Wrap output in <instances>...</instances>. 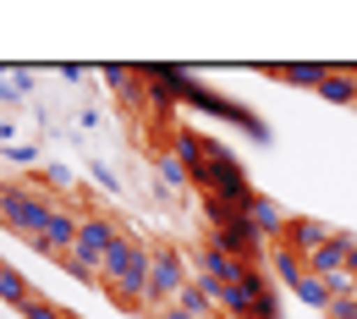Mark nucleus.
<instances>
[{
  "label": "nucleus",
  "mask_w": 357,
  "mask_h": 319,
  "mask_svg": "<svg viewBox=\"0 0 357 319\" xmlns=\"http://www.w3.org/2000/svg\"><path fill=\"white\" fill-rule=\"evenodd\" d=\"M0 193H6V182H0Z\"/></svg>",
  "instance_id": "a878e982"
},
{
  "label": "nucleus",
  "mask_w": 357,
  "mask_h": 319,
  "mask_svg": "<svg viewBox=\"0 0 357 319\" xmlns=\"http://www.w3.org/2000/svg\"><path fill=\"white\" fill-rule=\"evenodd\" d=\"M28 94H33V72H22V66L0 72V99H28Z\"/></svg>",
  "instance_id": "a211bd4d"
},
{
  "label": "nucleus",
  "mask_w": 357,
  "mask_h": 319,
  "mask_svg": "<svg viewBox=\"0 0 357 319\" xmlns=\"http://www.w3.org/2000/svg\"><path fill=\"white\" fill-rule=\"evenodd\" d=\"M192 182L204 187L209 198H225V204H236V209H248L259 193H253V182H248V171H242V160H231L225 149H215L198 171H192Z\"/></svg>",
  "instance_id": "7ed1b4c3"
},
{
  "label": "nucleus",
  "mask_w": 357,
  "mask_h": 319,
  "mask_svg": "<svg viewBox=\"0 0 357 319\" xmlns=\"http://www.w3.org/2000/svg\"><path fill=\"white\" fill-rule=\"evenodd\" d=\"M187 281H192L187 253H181V248H154V253H149V309H154V314L171 309L181 292H187Z\"/></svg>",
  "instance_id": "20e7f679"
},
{
  "label": "nucleus",
  "mask_w": 357,
  "mask_h": 319,
  "mask_svg": "<svg viewBox=\"0 0 357 319\" xmlns=\"http://www.w3.org/2000/svg\"><path fill=\"white\" fill-rule=\"evenodd\" d=\"M154 319H198V314H187V309H176V303H171V309H160Z\"/></svg>",
  "instance_id": "b1692460"
},
{
  "label": "nucleus",
  "mask_w": 357,
  "mask_h": 319,
  "mask_svg": "<svg viewBox=\"0 0 357 319\" xmlns=\"http://www.w3.org/2000/svg\"><path fill=\"white\" fill-rule=\"evenodd\" d=\"M209 242H215V248H225L236 265H259V259H264V237L253 231L248 209H242V215H231L225 226H215V237H209Z\"/></svg>",
  "instance_id": "39448f33"
},
{
  "label": "nucleus",
  "mask_w": 357,
  "mask_h": 319,
  "mask_svg": "<svg viewBox=\"0 0 357 319\" xmlns=\"http://www.w3.org/2000/svg\"><path fill=\"white\" fill-rule=\"evenodd\" d=\"M248 221H253V231H259L264 242H269V237H275V242H286V226H291V215H286L275 198H264V193L248 204Z\"/></svg>",
  "instance_id": "9d476101"
},
{
  "label": "nucleus",
  "mask_w": 357,
  "mask_h": 319,
  "mask_svg": "<svg viewBox=\"0 0 357 319\" xmlns=\"http://www.w3.org/2000/svg\"><path fill=\"white\" fill-rule=\"evenodd\" d=\"M291 292H297V297H303L308 309H324V314L335 309V292H330V281H324V275H303V281H297Z\"/></svg>",
  "instance_id": "f3484780"
},
{
  "label": "nucleus",
  "mask_w": 357,
  "mask_h": 319,
  "mask_svg": "<svg viewBox=\"0 0 357 319\" xmlns=\"http://www.w3.org/2000/svg\"><path fill=\"white\" fill-rule=\"evenodd\" d=\"M269 270L280 275V286H297V281L308 275V259H303L297 248H286V242H275V253H269Z\"/></svg>",
  "instance_id": "ddd939ff"
},
{
  "label": "nucleus",
  "mask_w": 357,
  "mask_h": 319,
  "mask_svg": "<svg viewBox=\"0 0 357 319\" xmlns=\"http://www.w3.org/2000/svg\"><path fill=\"white\" fill-rule=\"evenodd\" d=\"M116 237H121V226H116L110 215H83V226H77V248H72V259H66V275H77V281L99 286V265H105V253H110Z\"/></svg>",
  "instance_id": "f03ea898"
},
{
  "label": "nucleus",
  "mask_w": 357,
  "mask_h": 319,
  "mask_svg": "<svg viewBox=\"0 0 357 319\" xmlns=\"http://www.w3.org/2000/svg\"><path fill=\"white\" fill-rule=\"evenodd\" d=\"M330 237H335V231L324 226V221H308V215H291V226H286V248H297V253L308 259V253H319V248H324Z\"/></svg>",
  "instance_id": "9b49d317"
},
{
  "label": "nucleus",
  "mask_w": 357,
  "mask_h": 319,
  "mask_svg": "<svg viewBox=\"0 0 357 319\" xmlns=\"http://www.w3.org/2000/svg\"><path fill=\"white\" fill-rule=\"evenodd\" d=\"M39 187H72V171H66V165H39Z\"/></svg>",
  "instance_id": "4be33fe9"
},
{
  "label": "nucleus",
  "mask_w": 357,
  "mask_h": 319,
  "mask_svg": "<svg viewBox=\"0 0 357 319\" xmlns=\"http://www.w3.org/2000/svg\"><path fill=\"white\" fill-rule=\"evenodd\" d=\"M154 171H160V182L171 187V193H181V187L192 182V171H187V165H181L176 154H160V165H154Z\"/></svg>",
  "instance_id": "6ab92c4d"
},
{
  "label": "nucleus",
  "mask_w": 357,
  "mask_h": 319,
  "mask_svg": "<svg viewBox=\"0 0 357 319\" xmlns=\"http://www.w3.org/2000/svg\"><path fill=\"white\" fill-rule=\"evenodd\" d=\"M28 297H39V292L28 286V275L17 270V265H0V303H11V309H22Z\"/></svg>",
  "instance_id": "2eb2a0df"
},
{
  "label": "nucleus",
  "mask_w": 357,
  "mask_h": 319,
  "mask_svg": "<svg viewBox=\"0 0 357 319\" xmlns=\"http://www.w3.org/2000/svg\"><path fill=\"white\" fill-rule=\"evenodd\" d=\"M347 270H352V275H357V242H352V265H347Z\"/></svg>",
  "instance_id": "393cba45"
},
{
  "label": "nucleus",
  "mask_w": 357,
  "mask_h": 319,
  "mask_svg": "<svg viewBox=\"0 0 357 319\" xmlns=\"http://www.w3.org/2000/svg\"><path fill=\"white\" fill-rule=\"evenodd\" d=\"M93 182L105 187V193H121V177H116V171H110L105 160H93Z\"/></svg>",
  "instance_id": "5701e85b"
},
{
  "label": "nucleus",
  "mask_w": 357,
  "mask_h": 319,
  "mask_svg": "<svg viewBox=\"0 0 357 319\" xmlns=\"http://www.w3.org/2000/svg\"><path fill=\"white\" fill-rule=\"evenodd\" d=\"M324 72H330V66H319V61H280V66H275V77H280V83H297V89H319Z\"/></svg>",
  "instance_id": "4468645a"
},
{
  "label": "nucleus",
  "mask_w": 357,
  "mask_h": 319,
  "mask_svg": "<svg viewBox=\"0 0 357 319\" xmlns=\"http://www.w3.org/2000/svg\"><path fill=\"white\" fill-rule=\"evenodd\" d=\"M192 270H198V281L204 286H231L236 275H242V265L225 253V248H215V242H204L198 253H192Z\"/></svg>",
  "instance_id": "6e6552de"
},
{
  "label": "nucleus",
  "mask_w": 357,
  "mask_h": 319,
  "mask_svg": "<svg viewBox=\"0 0 357 319\" xmlns=\"http://www.w3.org/2000/svg\"><path fill=\"white\" fill-rule=\"evenodd\" d=\"M50 215H55V198L39 182H6V193H0V226L6 231H17V237L33 242Z\"/></svg>",
  "instance_id": "f257e3e1"
},
{
  "label": "nucleus",
  "mask_w": 357,
  "mask_h": 319,
  "mask_svg": "<svg viewBox=\"0 0 357 319\" xmlns=\"http://www.w3.org/2000/svg\"><path fill=\"white\" fill-rule=\"evenodd\" d=\"M319 94H324L330 105H357V66H330L324 83H319Z\"/></svg>",
  "instance_id": "f8f14e48"
},
{
  "label": "nucleus",
  "mask_w": 357,
  "mask_h": 319,
  "mask_svg": "<svg viewBox=\"0 0 357 319\" xmlns=\"http://www.w3.org/2000/svg\"><path fill=\"white\" fill-rule=\"evenodd\" d=\"M0 154H6L11 165H39V143H17V138H11V143H0Z\"/></svg>",
  "instance_id": "aec40b11"
},
{
  "label": "nucleus",
  "mask_w": 357,
  "mask_h": 319,
  "mask_svg": "<svg viewBox=\"0 0 357 319\" xmlns=\"http://www.w3.org/2000/svg\"><path fill=\"white\" fill-rule=\"evenodd\" d=\"M352 242H357L352 231H335L319 253H308V275H324V281H330V275H341L347 265H352Z\"/></svg>",
  "instance_id": "1a4fd4ad"
},
{
  "label": "nucleus",
  "mask_w": 357,
  "mask_h": 319,
  "mask_svg": "<svg viewBox=\"0 0 357 319\" xmlns=\"http://www.w3.org/2000/svg\"><path fill=\"white\" fill-rule=\"evenodd\" d=\"M77 226H83V215H72V209H61V204H55V215H50L45 231L33 237V248H39L45 259H55V265H66V259H72V248H77Z\"/></svg>",
  "instance_id": "423d86ee"
},
{
  "label": "nucleus",
  "mask_w": 357,
  "mask_h": 319,
  "mask_svg": "<svg viewBox=\"0 0 357 319\" xmlns=\"http://www.w3.org/2000/svg\"><path fill=\"white\" fill-rule=\"evenodd\" d=\"M176 309H187V314H198V319H215V314H220V309H215V292H209L198 275L187 281V292L176 297Z\"/></svg>",
  "instance_id": "dca6fc26"
},
{
  "label": "nucleus",
  "mask_w": 357,
  "mask_h": 319,
  "mask_svg": "<svg viewBox=\"0 0 357 319\" xmlns=\"http://www.w3.org/2000/svg\"><path fill=\"white\" fill-rule=\"evenodd\" d=\"M137 265H149V248L137 242V237H116L110 242V253H105V265H99V286H116V281H127V275L137 270Z\"/></svg>",
  "instance_id": "0eeeda50"
},
{
  "label": "nucleus",
  "mask_w": 357,
  "mask_h": 319,
  "mask_svg": "<svg viewBox=\"0 0 357 319\" xmlns=\"http://www.w3.org/2000/svg\"><path fill=\"white\" fill-rule=\"evenodd\" d=\"M22 319H72V314L55 309V303H45V297H28V303H22Z\"/></svg>",
  "instance_id": "412c9836"
}]
</instances>
